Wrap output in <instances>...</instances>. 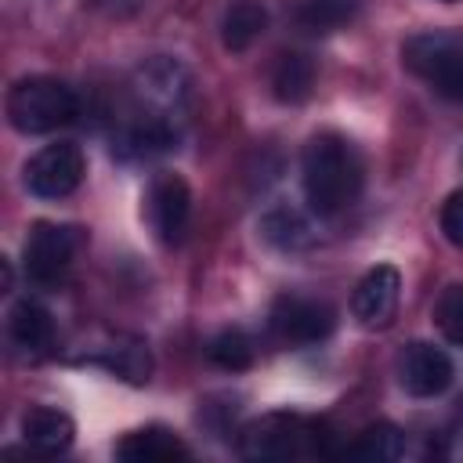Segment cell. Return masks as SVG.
Instances as JSON below:
<instances>
[{"label": "cell", "mask_w": 463, "mask_h": 463, "mask_svg": "<svg viewBox=\"0 0 463 463\" xmlns=\"http://www.w3.org/2000/svg\"><path fill=\"white\" fill-rule=\"evenodd\" d=\"M300 184L304 199L318 217H333L362 195L365 184V163L354 141H347L336 130H322L304 145L300 156Z\"/></svg>", "instance_id": "6da1fadb"}, {"label": "cell", "mask_w": 463, "mask_h": 463, "mask_svg": "<svg viewBox=\"0 0 463 463\" xmlns=\"http://www.w3.org/2000/svg\"><path fill=\"white\" fill-rule=\"evenodd\" d=\"M80 101L69 83L54 76H25L7 90V123L18 134H51L72 123Z\"/></svg>", "instance_id": "7a4b0ae2"}, {"label": "cell", "mask_w": 463, "mask_h": 463, "mask_svg": "<svg viewBox=\"0 0 463 463\" xmlns=\"http://www.w3.org/2000/svg\"><path fill=\"white\" fill-rule=\"evenodd\" d=\"M402 65L423 80L438 98L463 101V36L452 33H416L402 43Z\"/></svg>", "instance_id": "3957f363"}, {"label": "cell", "mask_w": 463, "mask_h": 463, "mask_svg": "<svg viewBox=\"0 0 463 463\" xmlns=\"http://www.w3.org/2000/svg\"><path fill=\"white\" fill-rule=\"evenodd\" d=\"M239 452L246 459H289L322 452V427L297 412H268L242 427Z\"/></svg>", "instance_id": "277c9868"}, {"label": "cell", "mask_w": 463, "mask_h": 463, "mask_svg": "<svg viewBox=\"0 0 463 463\" xmlns=\"http://www.w3.org/2000/svg\"><path fill=\"white\" fill-rule=\"evenodd\" d=\"M83 246L80 228L72 224H54V221H40L33 224V232L25 235V275L36 286H54L65 279V271L72 268L76 253Z\"/></svg>", "instance_id": "5b68a950"}, {"label": "cell", "mask_w": 463, "mask_h": 463, "mask_svg": "<svg viewBox=\"0 0 463 463\" xmlns=\"http://www.w3.org/2000/svg\"><path fill=\"white\" fill-rule=\"evenodd\" d=\"M83 181V152L72 141H58L40 148L25 163V188L40 199H65Z\"/></svg>", "instance_id": "8992f818"}, {"label": "cell", "mask_w": 463, "mask_h": 463, "mask_svg": "<svg viewBox=\"0 0 463 463\" xmlns=\"http://www.w3.org/2000/svg\"><path fill=\"white\" fill-rule=\"evenodd\" d=\"M271 329L282 344H318L333 333L336 326V311L326 304V300H315V297H297V293H286L271 304Z\"/></svg>", "instance_id": "52a82bcc"}, {"label": "cell", "mask_w": 463, "mask_h": 463, "mask_svg": "<svg viewBox=\"0 0 463 463\" xmlns=\"http://www.w3.org/2000/svg\"><path fill=\"white\" fill-rule=\"evenodd\" d=\"M145 210H148V224L163 242H181L188 217H192V192L184 184V177L177 174H156L145 195Z\"/></svg>", "instance_id": "ba28073f"}, {"label": "cell", "mask_w": 463, "mask_h": 463, "mask_svg": "<svg viewBox=\"0 0 463 463\" xmlns=\"http://www.w3.org/2000/svg\"><path fill=\"white\" fill-rule=\"evenodd\" d=\"M398 383L412 398H434L452 383V358L427 340H412L398 351Z\"/></svg>", "instance_id": "9c48e42d"}, {"label": "cell", "mask_w": 463, "mask_h": 463, "mask_svg": "<svg viewBox=\"0 0 463 463\" xmlns=\"http://www.w3.org/2000/svg\"><path fill=\"white\" fill-rule=\"evenodd\" d=\"M398 297H402L398 268L394 264H376L358 279V286L351 293V311L362 326L383 329V326H391V318L398 311Z\"/></svg>", "instance_id": "30bf717a"}, {"label": "cell", "mask_w": 463, "mask_h": 463, "mask_svg": "<svg viewBox=\"0 0 463 463\" xmlns=\"http://www.w3.org/2000/svg\"><path fill=\"white\" fill-rule=\"evenodd\" d=\"M72 434H76V423L58 412V409H47V405H36L22 416V438L33 452H43V456H54V452H65L72 445Z\"/></svg>", "instance_id": "8fae6325"}, {"label": "cell", "mask_w": 463, "mask_h": 463, "mask_svg": "<svg viewBox=\"0 0 463 463\" xmlns=\"http://www.w3.org/2000/svg\"><path fill=\"white\" fill-rule=\"evenodd\" d=\"M116 456L127 463H170V459H184L188 445L166 427H141L116 445Z\"/></svg>", "instance_id": "7c38bea8"}, {"label": "cell", "mask_w": 463, "mask_h": 463, "mask_svg": "<svg viewBox=\"0 0 463 463\" xmlns=\"http://www.w3.org/2000/svg\"><path fill=\"white\" fill-rule=\"evenodd\" d=\"M7 336L14 347H22L25 354H40L51 347L54 340V318L43 304L36 300H18L7 311Z\"/></svg>", "instance_id": "4fadbf2b"}, {"label": "cell", "mask_w": 463, "mask_h": 463, "mask_svg": "<svg viewBox=\"0 0 463 463\" xmlns=\"http://www.w3.org/2000/svg\"><path fill=\"white\" fill-rule=\"evenodd\" d=\"M264 29H268V11L260 0H232L221 14V43L235 54L257 43Z\"/></svg>", "instance_id": "5bb4252c"}, {"label": "cell", "mask_w": 463, "mask_h": 463, "mask_svg": "<svg viewBox=\"0 0 463 463\" xmlns=\"http://www.w3.org/2000/svg\"><path fill=\"white\" fill-rule=\"evenodd\" d=\"M311 87H315V65H311V58L307 54H297V51L279 54V61L271 69V90H275V98L297 105V101H304L311 94Z\"/></svg>", "instance_id": "9a60e30c"}, {"label": "cell", "mask_w": 463, "mask_h": 463, "mask_svg": "<svg viewBox=\"0 0 463 463\" xmlns=\"http://www.w3.org/2000/svg\"><path fill=\"white\" fill-rule=\"evenodd\" d=\"M358 0H300L297 4V25L307 33H333L344 22H351Z\"/></svg>", "instance_id": "2e32d148"}, {"label": "cell", "mask_w": 463, "mask_h": 463, "mask_svg": "<svg viewBox=\"0 0 463 463\" xmlns=\"http://www.w3.org/2000/svg\"><path fill=\"white\" fill-rule=\"evenodd\" d=\"M405 452V434L394 423H376L358 434L354 445H347V456L358 459H398Z\"/></svg>", "instance_id": "e0dca14e"}, {"label": "cell", "mask_w": 463, "mask_h": 463, "mask_svg": "<svg viewBox=\"0 0 463 463\" xmlns=\"http://www.w3.org/2000/svg\"><path fill=\"white\" fill-rule=\"evenodd\" d=\"M260 235L279 250H300L311 242V232L297 210H268L260 221Z\"/></svg>", "instance_id": "ac0fdd59"}, {"label": "cell", "mask_w": 463, "mask_h": 463, "mask_svg": "<svg viewBox=\"0 0 463 463\" xmlns=\"http://www.w3.org/2000/svg\"><path fill=\"white\" fill-rule=\"evenodd\" d=\"M206 354L213 365L239 373V369H250V362H253V340L242 329H224L206 344Z\"/></svg>", "instance_id": "d6986e66"}, {"label": "cell", "mask_w": 463, "mask_h": 463, "mask_svg": "<svg viewBox=\"0 0 463 463\" xmlns=\"http://www.w3.org/2000/svg\"><path fill=\"white\" fill-rule=\"evenodd\" d=\"M434 326L449 344L463 347V282H452L441 289V297L434 300Z\"/></svg>", "instance_id": "ffe728a7"}, {"label": "cell", "mask_w": 463, "mask_h": 463, "mask_svg": "<svg viewBox=\"0 0 463 463\" xmlns=\"http://www.w3.org/2000/svg\"><path fill=\"white\" fill-rule=\"evenodd\" d=\"M438 221H441L445 239L463 250V192H452V195L441 203V217H438Z\"/></svg>", "instance_id": "44dd1931"}, {"label": "cell", "mask_w": 463, "mask_h": 463, "mask_svg": "<svg viewBox=\"0 0 463 463\" xmlns=\"http://www.w3.org/2000/svg\"><path fill=\"white\" fill-rule=\"evenodd\" d=\"M441 4H456V0H441Z\"/></svg>", "instance_id": "7402d4cb"}]
</instances>
